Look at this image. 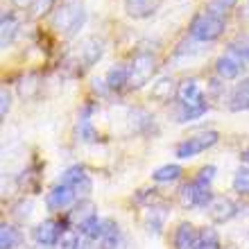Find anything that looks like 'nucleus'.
<instances>
[{"mask_svg": "<svg viewBox=\"0 0 249 249\" xmlns=\"http://www.w3.org/2000/svg\"><path fill=\"white\" fill-rule=\"evenodd\" d=\"M161 2L163 0H124V9L131 18H147L161 7Z\"/></svg>", "mask_w": 249, "mask_h": 249, "instance_id": "nucleus-15", "label": "nucleus"}, {"mask_svg": "<svg viewBox=\"0 0 249 249\" xmlns=\"http://www.w3.org/2000/svg\"><path fill=\"white\" fill-rule=\"evenodd\" d=\"M84 20H86V12L82 0H61L53 16V27L64 39H71V36H75L79 32Z\"/></svg>", "mask_w": 249, "mask_h": 249, "instance_id": "nucleus-2", "label": "nucleus"}, {"mask_svg": "<svg viewBox=\"0 0 249 249\" xmlns=\"http://www.w3.org/2000/svg\"><path fill=\"white\" fill-rule=\"evenodd\" d=\"M209 217L213 220V222L217 224H224L229 222V220H233L238 213V206L233 202H231L229 197H213V202L209 204Z\"/></svg>", "mask_w": 249, "mask_h": 249, "instance_id": "nucleus-10", "label": "nucleus"}, {"mask_svg": "<svg viewBox=\"0 0 249 249\" xmlns=\"http://www.w3.org/2000/svg\"><path fill=\"white\" fill-rule=\"evenodd\" d=\"M124 84H129V66H111L109 72H107V89L109 91H120Z\"/></svg>", "mask_w": 249, "mask_h": 249, "instance_id": "nucleus-18", "label": "nucleus"}, {"mask_svg": "<svg viewBox=\"0 0 249 249\" xmlns=\"http://www.w3.org/2000/svg\"><path fill=\"white\" fill-rule=\"evenodd\" d=\"M181 175H184L181 165L168 163V165H161V168H157V170L152 172V181H157V184H170V181H177Z\"/></svg>", "mask_w": 249, "mask_h": 249, "instance_id": "nucleus-23", "label": "nucleus"}, {"mask_svg": "<svg viewBox=\"0 0 249 249\" xmlns=\"http://www.w3.org/2000/svg\"><path fill=\"white\" fill-rule=\"evenodd\" d=\"M159 61L157 54L152 50H138L134 57H131L129 64V89H141L152 79V75L157 72Z\"/></svg>", "mask_w": 249, "mask_h": 249, "instance_id": "nucleus-4", "label": "nucleus"}, {"mask_svg": "<svg viewBox=\"0 0 249 249\" xmlns=\"http://www.w3.org/2000/svg\"><path fill=\"white\" fill-rule=\"evenodd\" d=\"M77 134H79V138L84 141V143H95L100 138V134H98V129L93 127V123L89 118H79V124H77Z\"/></svg>", "mask_w": 249, "mask_h": 249, "instance_id": "nucleus-27", "label": "nucleus"}, {"mask_svg": "<svg viewBox=\"0 0 249 249\" xmlns=\"http://www.w3.org/2000/svg\"><path fill=\"white\" fill-rule=\"evenodd\" d=\"M36 91H39V75H32V72H30V75H25V77L20 79L18 93L23 100H30Z\"/></svg>", "mask_w": 249, "mask_h": 249, "instance_id": "nucleus-25", "label": "nucleus"}, {"mask_svg": "<svg viewBox=\"0 0 249 249\" xmlns=\"http://www.w3.org/2000/svg\"><path fill=\"white\" fill-rule=\"evenodd\" d=\"M229 109L231 111H247L249 109V77L240 79L236 89L229 95Z\"/></svg>", "mask_w": 249, "mask_h": 249, "instance_id": "nucleus-16", "label": "nucleus"}, {"mask_svg": "<svg viewBox=\"0 0 249 249\" xmlns=\"http://www.w3.org/2000/svg\"><path fill=\"white\" fill-rule=\"evenodd\" d=\"M12 2H14V5H16V7H18V9H25V7H27V9H30V7H32V2H34V0H12Z\"/></svg>", "mask_w": 249, "mask_h": 249, "instance_id": "nucleus-35", "label": "nucleus"}, {"mask_svg": "<svg viewBox=\"0 0 249 249\" xmlns=\"http://www.w3.org/2000/svg\"><path fill=\"white\" fill-rule=\"evenodd\" d=\"M177 93H179V84H177V79L170 77V75H165V77L157 79V84L152 86V91H150V98L152 100H157V102H170L172 98H177Z\"/></svg>", "mask_w": 249, "mask_h": 249, "instance_id": "nucleus-12", "label": "nucleus"}, {"mask_svg": "<svg viewBox=\"0 0 249 249\" xmlns=\"http://www.w3.org/2000/svg\"><path fill=\"white\" fill-rule=\"evenodd\" d=\"M247 14H249V2H247Z\"/></svg>", "mask_w": 249, "mask_h": 249, "instance_id": "nucleus-37", "label": "nucleus"}, {"mask_svg": "<svg viewBox=\"0 0 249 249\" xmlns=\"http://www.w3.org/2000/svg\"><path fill=\"white\" fill-rule=\"evenodd\" d=\"M195 249H222L217 231L215 229H204V231H199V243H197Z\"/></svg>", "mask_w": 249, "mask_h": 249, "instance_id": "nucleus-26", "label": "nucleus"}, {"mask_svg": "<svg viewBox=\"0 0 249 249\" xmlns=\"http://www.w3.org/2000/svg\"><path fill=\"white\" fill-rule=\"evenodd\" d=\"M102 54H105L102 41H100L98 36H89V39H84L77 48V64H82L84 68H89V66L98 64V61L102 59Z\"/></svg>", "mask_w": 249, "mask_h": 249, "instance_id": "nucleus-9", "label": "nucleus"}, {"mask_svg": "<svg viewBox=\"0 0 249 249\" xmlns=\"http://www.w3.org/2000/svg\"><path fill=\"white\" fill-rule=\"evenodd\" d=\"M61 184L71 186L77 197H86L93 190L91 177L86 175V170L82 168V165H72V168H68V170L61 175Z\"/></svg>", "mask_w": 249, "mask_h": 249, "instance_id": "nucleus-7", "label": "nucleus"}, {"mask_svg": "<svg viewBox=\"0 0 249 249\" xmlns=\"http://www.w3.org/2000/svg\"><path fill=\"white\" fill-rule=\"evenodd\" d=\"M120 243V227L118 222H113L111 217L105 220V229H102V236L98 240V247L100 249H118Z\"/></svg>", "mask_w": 249, "mask_h": 249, "instance_id": "nucleus-17", "label": "nucleus"}, {"mask_svg": "<svg viewBox=\"0 0 249 249\" xmlns=\"http://www.w3.org/2000/svg\"><path fill=\"white\" fill-rule=\"evenodd\" d=\"M229 53L240 61L249 59V34H238L236 39L229 41Z\"/></svg>", "mask_w": 249, "mask_h": 249, "instance_id": "nucleus-24", "label": "nucleus"}, {"mask_svg": "<svg viewBox=\"0 0 249 249\" xmlns=\"http://www.w3.org/2000/svg\"><path fill=\"white\" fill-rule=\"evenodd\" d=\"M32 199H23V202L18 204V206H16V209H14V217H16V220H18V222H25L27 217L32 215Z\"/></svg>", "mask_w": 249, "mask_h": 249, "instance_id": "nucleus-32", "label": "nucleus"}, {"mask_svg": "<svg viewBox=\"0 0 249 249\" xmlns=\"http://www.w3.org/2000/svg\"><path fill=\"white\" fill-rule=\"evenodd\" d=\"M54 249H79V231L77 229H66L61 238L57 240Z\"/></svg>", "mask_w": 249, "mask_h": 249, "instance_id": "nucleus-28", "label": "nucleus"}, {"mask_svg": "<svg viewBox=\"0 0 249 249\" xmlns=\"http://www.w3.org/2000/svg\"><path fill=\"white\" fill-rule=\"evenodd\" d=\"M240 159H243V163H247V165H249V147H247V150H243Z\"/></svg>", "mask_w": 249, "mask_h": 249, "instance_id": "nucleus-36", "label": "nucleus"}, {"mask_svg": "<svg viewBox=\"0 0 249 249\" xmlns=\"http://www.w3.org/2000/svg\"><path fill=\"white\" fill-rule=\"evenodd\" d=\"M75 190L71 188V186H66V184H57L50 193L46 195V206L50 211H64V209H68L72 202H75Z\"/></svg>", "mask_w": 249, "mask_h": 249, "instance_id": "nucleus-11", "label": "nucleus"}, {"mask_svg": "<svg viewBox=\"0 0 249 249\" xmlns=\"http://www.w3.org/2000/svg\"><path fill=\"white\" fill-rule=\"evenodd\" d=\"M54 2H57V0H34L32 7L27 9V12H30V18L36 20V18H41V16L50 14L53 12V7H54Z\"/></svg>", "mask_w": 249, "mask_h": 249, "instance_id": "nucleus-30", "label": "nucleus"}, {"mask_svg": "<svg viewBox=\"0 0 249 249\" xmlns=\"http://www.w3.org/2000/svg\"><path fill=\"white\" fill-rule=\"evenodd\" d=\"M66 229H68V227H64L59 220H43V222L34 229V240H36L41 247H54Z\"/></svg>", "mask_w": 249, "mask_h": 249, "instance_id": "nucleus-8", "label": "nucleus"}, {"mask_svg": "<svg viewBox=\"0 0 249 249\" xmlns=\"http://www.w3.org/2000/svg\"><path fill=\"white\" fill-rule=\"evenodd\" d=\"M233 190L240 195H249V168H238L233 175Z\"/></svg>", "mask_w": 249, "mask_h": 249, "instance_id": "nucleus-31", "label": "nucleus"}, {"mask_svg": "<svg viewBox=\"0 0 249 249\" xmlns=\"http://www.w3.org/2000/svg\"><path fill=\"white\" fill-rule=\"evenodd\" d=\"M95 215H98V213H95V204L89 202V199H79V204H75V209L71 211L68 220L75 222V227H79V224H84L86 220H91V217H95Z\"/></svg>", "mask_w": 249, "mask_h": 249, "instance_id": "nucleus-21", "label": "nucleus"}, {"mask_svg": "<svg viewBox=\"0 0 249 249\" xmlns=\"http://www.w3.org/2000/svg\"><path fill=\"white\" fill-rule=\"evenodd\" d=\"M16 32H18V20H16V16L12 12H5L2 14V20H0V34H2L0 43H2V48H7L12 43Z\"/></svg>", "mask_w": 249, "mask_h": 249, "instance_id": "nucleus-22", "label": "nucleus"}, {"mask_svg": "<svg viewBox=\"0 0 249 249\" xmlns=\"http://www.w3.org/2000/svg\"><path fill=\"white\" fill-rule=\"evenodd\" d=\"M215 172H217L215 165H204L195 179L197 181H202V184H206V186H211V181H213V177H215Z\"/></svg>", "mask_w": 249, "mask_h": 249, "instance_id": "nucleus-34", "label": "nucleus"}, {"mask_svg": "<svg viewBox=\"0 0 249 249\" xmlns=\"http://www.w3.org/2000/svg\"><path fill=\"white\" fill-rule=\"evenodd\" d=\"M177 100H179V113H177L179 123H188V120L199 118V116H204L206 109H209L206 95H204L202 86H199V82H197L195 77L184 79V82L179 84Z\"/></svg>", "mask_w": 249, "mask_h": 249, "instance_id": "nucleus-1", "label": "nucleus"}, {"mask_svg": "<svg viewBox=\"0 0 249 249\" xmlns=\"http://www.w3.org/2000/svg\"><path fill=\"white\" fill-rule=\"evenodd\" d=\"M213 202V193L206 184L202 181H188L184 188L179 190V204L184 209H209V204Z\"/></svg>", "mask_w": 249, "mask_h": 249, "instance_id": "nucleus-6", "label": "nucleus"}, {"mask_svg": "<svg viewBox=\"0 0 249 249\" xmlns=\"http://www.w3.org/2000/svg\"><path fill=\"white\" fill-rule=\"evenodd\" d=\"M222 32H224V18L209 12H199L188 25V34L199 43H209V41L220 39Z\"/></svg>", "mask_w": 249, "mask_h": 249, "instance_id": "nucleus-3", "label": "nucleus"}, {"mask_svg": "<svg viewBox=\"0 0 249 249\" xmlns=\"http://www.w3.org/2000/svg\"><path fill=\"white\" fill-rule=\"evenodd\" d=\"M9 109H12V95L7 91V86H2V89H0V116L7 118Z\"/></svg>", "mask_w": 249, "mask_h": 249, "instance_id": "nucleus-33", "label": "nucleus"}, {"mask_svg": "<svg viewBox=\"0 0 249 249\" xmlns=\"http://www.w3.org/2000/svg\"><path fill=\"white\" fill-rule=\"evenodd\" d=\"M199 243V231L190 222H181L175 229V249H195Z\"/></svg>", "mask_w": 249, "mask_h": 249, "instance_id": "nucleus-13", "label": "nucleus"}, {"mask_svg": "<svg viewBox=\"0 0 249 249\" xmlns=\"http://www.w3.org/2000/svg\"><path fill=\"white\" fill-rule=\"evenodd\" d=\"M20 243H23V233H20L18 227L2 222V227H0V249H16L20 247Z\"/></svg>", "mask_w": 249, "mask_h": 249, "instance_id": "nucleus-20", "label": "nucleus"}, {"mask_svg": "<svg viewBox=\"0 0 249 249\" xmlns=\"http://www.w3.org/2000/svg\"><path fill=\"white\" fill-rule=\"evenodd\" d=\"M236 5H238V0H211L204 12L215 14V16H222V18H224V14H229Z\"/></svg>", "mask_w": 249, "mask_h": 249, "instance_id": "nucleus-29", "label": "nucleus"}, {"mask_svg": "<svg viewBox=\"0 0 249 249\" xmlns=\"http://www.w3.org/2000/svg\"><path fill=\"white\" fill-rule=\"evenodd\" d=\"M217 141H220V134H217L215 129L199 131L195 136H188V138H184L181 143H177L175 154H177L179 159H193V157H197V154H202V152L211 150Z\"/></svg>", "mask_w": 249, "mask_h": 249, "instance_id": "nucleus-5", "label": "nucleus"}, {"mask_svg": "<svg viewBox=\"0 0 249 249\" xmlns=\"http://www.w3.org/2000/svg\"><path fill=\"white\" fill-rule=\"evenodd\" d=\"M165 217H168L165 206H150L147 213H145V227H147V231L154 233V236H159L165 224Z\"/></svg>", "mask_w": 249, "mask_h": 249, "instance_id": "nucleus-19", "label": "nucleus"}, {"mask_svg": "<svg viewBox=\"0 0 249 249\" xmlns=\"http://www.w3.org/2000/svg\"><path fill=\"white\" fill-rule=\"evenodd\" d=\"M243 71V61L233 57V54H224L220 59L215 61V72L217 77L222 79V82H229V79H236Z\"/></svg>", "mask_w": 249, "mask_h": 249, "instance_id": "nucleus-14", "label": "nucleus"}]
</instances>
